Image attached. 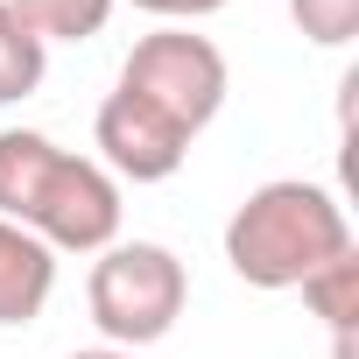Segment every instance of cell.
Segmentation results:
<instances>
[{
    "instance_id": "6da1fadb",
    "label": "cell",
    "mask_w": 359,
    "mask_h": 359,
    "mask_svg": "<svg viewBox=\"0 0 359 359\" xmlns=\"http://www.w3.org/2000/svg\"><path fill=\"white\" fill-rule=\"evenodd\" d=\"M0 219L50 254H106L120 240V184L36 127L0 134Z\"/></svg>"
},
{
    "instance_id": "7a4b0ae2",
    "label": "cell",
    "mask_w": 359,
    "mask_h": 359,
    "mask_svg": "<svg viewBox=\"0 0 359 359\" xmlns=\"http://www.w3.org/2000/svg\"><path fill=\"white\" fill-rule=\"evenodd\" d=\"M338 254H352V219L324 184H303V176L247 191L226 219V261L247 289H296Z\"/></svg>"
},
{
    "instance_id": "3957f363",
    "label": "cell",
    "mask_w": 359,
    "mask_h": 359,
    "mask_svg": "<svg viewBox=\"0 0 359 359\" xmlns=\"http://www.w3.org/2000/svg\"><path fill=\"white\" fill-rule=\"evenodd\" d=\"M85 303H92V324L106 331V345L141 352V345L176 331V317H184V303H191V275L155 240H113L92 261Z\"/></svg>"
},
{
    "instance_id": "277c9868",
    "label": "cell",
    "mask_w": 359,
    "mask_h": 359,
    "mask_svg": "<svg viewBox=\"0 0 359 359\" xmlns=\"http://www.w3.org/2000/svg\"><path fill=\"white\" fill-rule=\"evenodd\" d=\"M120 92L148 99L162 120H176L184 134H205L226 106V57L212 36H191V29H155L127 50L120 64Z\"/></svg>"
},
{
    "instance_id": "5b68a950",
    "label": "cell",
    "mask_w": 359,
    "mask_h": 359,
    "mask_svg": "<svg viewBox=\"0 0 359 359\" xmlns=\"http://www.w3.org/2000/svg\"><path fill=\"white\" fill-rule=\"evenodd\" d=\"M92 141H99V155H106V169L113 176H127V184H169L176 169H184V155H191V134L176 127V120H162L148 99H134V92H106V106H99V120H92Z\"/></svg>"
},
{
    "instance_id": "8992f818",
    "label": "cell",
    "mask_w": 359,
    "mask_h": 359,
    "mask_svg": "<svg viewBox=\"0 0 359 359\" xmlns=\"http://www.w3.org/2000/svg\"><path fill=\"white\" fill-rule=\"evenodd\" d=\"M50 289H57V254L36 233L0 219V331L36 324L43 303H50Z\"/></svg>"
},
{
    "instance_id": "52a82bcc",
    "label": "cell",
    "mask_w": 359,
    "mask_h": 359,
    "mask_svg": "<svg viewBox=\"0 0 359 359\" xmlns=\"http://www.w3.org/2000/svg\"><path fill=\"white\" fill-rule=\"evenodd\" d=\"M43 71H50V43L8 8V0H0V106L29 99L43 85Z\"/></svg>"
},
{
    "instance_id": "ba28073f",
    "label": "cell",
    "mask_w": 359,
    "mask_h": 359,
    "mask_svg": "<svg viewBox=\"0 0 359 359\" xmlns=\"http://www.w3.org/2000/svg\"><path fill=\"white\" fill-rule=\"evenodd\" d=\"M43 43H92L113 22V0H8Z\"/></svg>"
},
{
    "instance_id": "9c48e42d",
    "label": "cell",
    "mask_w": 359,
    "mask_h": 359,
    "mask_svg": "<svg viewBox=\"0 0 359 359\" xmlns=\"http://www.w3.org/2000/svg\"><path fill=\"white\" fill-rule=\"evenodd\" d=\"M303 289V303L331 324V338H345L352 324H359V254H338V261H324L310 282H296Z\"/></svg>"
},
{
    "instance_id": "30bf717a",
    "label": "cell",
    "mask_w": 359,
    "mask_h": 359,
    "mask_svg": "<svg viewBox=\"0 0 359 359\" xmlns=\"http://www.w3.org/2000/svg\"><path fill=\"white\" fill-rule=\"evenodd\" d=\"M289 15H296L303 43H317V50H345L359 36V0H289Z\"/></svg>"
},
{
    "instance_id": "8fae6325",
    "label": "cell",
    "mask_w": 359,
    "mask_h": 359,
    "mask_svg": "<svg viewBox=\"0 0 359 359\" xmlns=\"http://www.w3.org/2000/svg\"><path fill=\"white\" fill-rule=\"evenodd\" d=\"M141 15H155V22H205V15H219L226 0H134Z\"/></svg>"
},
{
    "instance_id": "7c38bea8",
    "label": "cell",
    "mask_w": 359,
    "mask_h": 359,
    "mask_svg": "<svg viewBox=\"0 0 359 359\" xmlns=\"http://www.w3.org/2000/svg\"><path fill=\"white\" fill-rule=\"evenodd\" d=\"M71 359H141V352H120V345H92V352H71Z\"/></svg>"
}]
</instances>
